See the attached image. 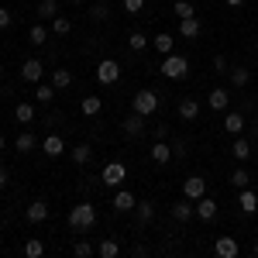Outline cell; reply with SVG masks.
<instances>
[{"mask_svg":"<svg viewBox=\"0 0 258 258\" xmlns=\"http://www.w3.org/2000/svg\"><path fill=\"white\" fill-rule=\"evenodd\" d=\"M93 224H97V207H93V203H76V207L69 210V227L90 231Z\"/></svg>","mask_w":258,"mask_h":258,"instance_id":"cell-1","label":"cell"},{"mask_svg":"<svg viewBox=\"0 0 258 258\" xmlns=\"http://www.w3.org/2000/svg\"><path fill=\"white\" fill-rule=\"evenodd\" d=\"M162 76H165V80H186V76H189V59H186V55H176V52L165 55V59H162Z\"/></svg>","mask_w":258,"mask_h":258,"instance_id":"cell-2","label":"cell"},{"mask_svg":"<svg viewBox=\"0 0 258 258\" xmlns=\"http://www.w3.org/2000/svg\"><path fill=\"white\" fill-rule=\"evenodd\" d=\"M159 110V93H152V90H138L135 100H131V114H138V117H152Z\"/></svg>","mask_w":258,"mask_h":258,"instance_id":"cell-3","label":"cell"},{"mask_svg":"<svg viewBox=\"0 0 258 258\" xmlns=\"http://www.w3.org/2000/svg\"><path fill=\"white\" fill-rule=\"evenodd\" d=\"M117 80H120V62L103 59V62L97 66V83H100V86H114Z\"/></svg>","mask_w":258,"mask_h":258,"instance_id":"cell-4","label":"cell"},{"mask_svg":"<svg viewBox=\"0 0 258 258\" xmlns=\"http://www.w3.org/2000/svg\"><path fill=\"white\" fill-rule=\"evenodd\" d=\"M124 179H127V165H124V162H107V165H103V182H107V186H124Z\"/></svg>","mask_w":258,"mask_h":258,"instance_id":"cell-5","label":"cell"},{"mask_svg":"<svg viewBox=\"0 0 258 258\" xmlns=\"http://www.w3.org/2000/svg\"><path fill=\"white\" fill-rule=\"evenodd\" d=\"M182 197L186 200H203L207 197V179L203 176H189L182 182Z\"/></svg>","mask_w":258,"mask_h":258,"instance_id":"cell-6","label":"cell"},{"mask_svg":"<svg viewBox=\"0 0 258 258\" xmlns=\"http://www.w3.org/2000/svg\"><path fill=\"white\" fill-rule=\"evenodd\" d=\"M214 251H217V258H238V251H241V244L231 234H224V238H217L214 241Z\"/></svg>","mask_w":258,"mask_h":258,"instance_id":"cell-7","label":"cell"},{"mask_svg":"<svg viewBox=\"0 0 258 258\" xmlns=\"http://www.w3.org/2000/svg\"><path fill=\"white\" fill-rule=\"evenodd\" d=\"M21 76H24L28 83H35V86H38V83L45 80V66H41L38 59H28L24 66H21Z\"/></svg>","mask_w":258,"mask_h":258,"instance_id":"cell-8","label":"cell"},{"mask_svg":"<svg viewBox=\"0 0 258 258\" xmlns=\"http://www.w3.org/2000/svg\"><path fill=\"white\" fill-rule=\"evenodd\" d=\"M148 159L155 162V165H169V162H172V145H169V141H155L152 152H148Z\"/></svg>","mask_w":258,"mask_h":258,"instance_id":"cell-9","label":"cell"},{"mask_svg":"<svg viewBox=\"0 0 258 258\" xmlns=\"http://www.w3.org/2000/svg\"><path fill=\"white\" fill-rule=\"evenodd\" d=\"M41 152H45L48 159H59V155H66V141H62V135H48V138L41 141Z\"/></svg>","mask_w":258,"mask_h":258,"instance_id":"cell-10","label":"cell"},{"mask_svg":"<svg viewBox=\"0 0 258 258\" xmlns=\"http://www.w3.org/2000/svg\"><path fill=\"white\" fill-rule=\"evenodd\" d=\"M193 210H197V217L207 224V220L217 217V200H214V197H203V200H197V207H193Z\"/></svg>","mask_w":258,"mask_h":258,"instance_id":"cell-11","label":"cell"},{"mask_svg":"<svg viewBox=\"0 0 258 258\" xmlns=\"http://www.w3.org/2000/svg\"><path fill=\"white\" fill-rule=\"evenodd\" d=\"M207 107H210V110H217V114H227V107H231V93L217 86V90L210 93V100H207Z\"/></svg>","mask_w":258,"mask_h":258,"instance_id":"cell-12","label":"cell"},{"mask_svg":"<svg viewBox=\"0 0 258 258\" xmlns=\"http://www.w3.org/2000/svg\"><path fill=\"white\" fill-rule=\"evenodd\" d=\"M135 207H138L135 193H127V189H117V193H114V210H120V214H131Z\"/></svg>","mask_w":258,"mask_h":258,"instance_id":"cell-13","label":"cell"},{"mask_svg":"<svg viewBox=\"0 0 258 258\" xmlns=\"http://www.w3.org/2000/svg\"><path fill=\"white\" fill-rule=\"evenodd\" d=\"M24 217L31 220V224H41V220H48V203H45V200H35V203H28Z\"/></svg>","mask_w":258,"mask_h":258,"instance_id":"cell-14","label":"cell"},{"mask_svg":"<svg viewBox=\"0 0 258 258\" xmlns=\"http://www.w3.org/2000/svg\"><path fill=\"white\" fill-rule=\"evenodd\" d=\"M176 110H179V117H182V120H197V117H200V103H197L193 97L179 100V107H176Z\"/></svg>","mask_w":258,"mask_h":258,"instance_id":"cell-15","label":"cell"},{"mask_svg":"<svg viewBox=\"0 0 258 258\" xmlns=\"http://www.w3.org/2000/svg\"><path fill=\"white\" fill-rule=\"evenodd\" d=\"M97 255H100V258H117V255H120V241H117V238H103V241L97 244Z\"/></svg>","mask_w":258,"mask_h":258,"instance_id":"cell-16","label":"cell"},{"mask_svg":"<svg viewBox=\"0 0 258 258\" xmlns=\"http://www.w3.org/2000/svg\"><path fill=\"white\" fill-rule=\"evenodd\" d=\"M120 127H124V135H127V138H138L141 131H145V117L131 114V117H124V124H120Z\"/></svg>","mask_w":258,"mask_h":258,"instance_id":"cell-17","label":"cell"},{"mask_svg":"<svg viewBox=\"0 0 258 258\" xmlns=\"http://www.w3.org/2000/svg\"><path fill=\"white\" fill-rule=\"evenodd\" d=\"M59 18V0H38V21H55Z\"/></svg>","mask_w":258,"mask_h":258,"instance_id":"cell-18","label":"cell"},{"mask_svg":"<svg viewBox=\"0 0 258 258\" xmlns=\"http://www.w3.org/2000/svg\"><path fill=\"white\" fill-rule=\"evenodd\" d=\"M224 131H231V135H241L244 131V117H241L238 110H227L224 114Z\"/></svg>","mask_w":258,"mask_h":258,"instance_id":"cell-19","label":"cell"},{"mask_svg":"<svg viewBox=\"0 0 258 258\" xmlns=\"http://www.w3.org/2000/svg\"><path fill=\"white\" fill-rule=\"evenodd\" d=\"M238 207L244 210V214H255V210H258V193H255V189H241Z\"/></svg>","mask_w":258,"mask_h":258,"instance_id":"cell-20","label":"cell"},{"mask_svg":"<svg viewBox=\"0 0 258 258\" xmlns=\"http://www.w3.org/2000/svg\"><path fill=\"white\" fill-rule=\"evenodd\" d=\"M14 145H18V152H21V155H28V152H35V148H38V138H35L31 131H21Z\"/></svg>","mask_w":258,"mask_h":258,"instance_id":"cell-21","label":"cell"},{"mask_svg":"<svg viewBox=\"0 0 258 258\" xmlns=\"http://www.w3.org/2000/svg\"><path fill=\"white\" fill-rule=\"evenodd\" d=\"M69 159L76 162V165H86V162L93 159V145H86V141H83V145H76V148L69 152Z\"/></svg>","mask_w":258,"mask_h":258,"instance_id":"cell-22","label":"cell"},{"mask_svg":"<svg viewBox=\"0 0 258 258\" xmlns=\"http://www.w3.org/2000/svg\"><path fill=\"white\" fill-rule=\"evenodd\" d=\"M200 31H203V24H200L197 18H186V21H179V35H182V38H197Z\"/></svg>","mask_w":258,"mask_h":258,"instance_id":"cell-23","label":"cell"},{"mask_svg":"<svg viewBox=\"0 0 258 258\" xmlns=\"http://www.w3.org/2000/svg\"><path fill=\"white\" fill-rule=\"evenodd\" d=\"M172 217H176L179 224H186V220H189V217H197V210L189 207V200H179L176 207H172Z\"/></svg>","mask_w":258,"mask_h":258,"instance_id":"cell-24","label":"cell"},{"mask_svg":"<svg viewBox=\"0 0 258 258\" xmlns=\"http://www.w3.org/2000/svg\"><path fill=\"white\" fill-rule=\"evenodd\" d=\"M152 45H155V52H162V55H172V45H176V38L162 31V35H155V41H152Z\"/></svg>","mask_w":258,"mask_h":258,"instance_id":"cell-25","label":"cell"},{"mask_svg":"<svg viewBox=\"0 0 258 258\" xmlns=\"http://www.w3.org/2000/svg\"><path fill=\"white\" fill-rule=\"evenodd\" d=\"M52 86H55V90H69V86H73V73H69V69H55V73H52Z\"/></svg>","mask_w":258,"mask_h":258,"instance_id":"cell-26","label":"cell"},{"mask_svg":"<svg viewBox=\"0 0 258 258\" xmlns=\"http://www.w3.org/2000/svg\"><path fill=\"white\" fill-rule=\"evenodd\" d=\"M100 107H103V100H100V97H86V100H80V110L86 114V117H97Z\"/></svg>","mask_w":258,"mask_h":258,"instance_id":"cell-27","label":"cell"},{"mask_svg":"<svg viewBox=\"0 0 258 258\" xmlns=\"http://www.w3.org/2000/svg\"><path fill=\"white\" fill-rule=\"evenodd\" d=\"M14 117H18L21 124L35 120V103H18V107H14Z\"/></svg>","mask_w":258,"mask_h":258,"instance_id":"cell-28","label":"cell"},{"mask_svg":"<svg viewBox=\"0 0 258 258\" xmlns=\"http://www.w3.org/2000/svg\"><path fill=\"white\" fill-rule=\"evenodd\" d=\"M231 83H234V86H248V83H251V73H248L244 66H234V69H231Z\"/></svg>","mask_w":258,"mask_h":258,"instance_id":"cell-29","label":"cell"},{"mask_svg":"<svg viewBox=\"0 0 258 258\" xmlns=\"http://www.w3.org/2000/svg\"><path fill=\"white\" fill-rule=\"evenodd\" d=\"M231 155H234V159H241V162H244V159H248V155H251V145H248V141H244V138H238V141H234V145H231Z\"/></svg>","mask_w":258,"mask_h":258,"instance_id":"cell-30","label":"cell"},{"mask_svg":"<svg viewBox=\"0 0 258 258\" xmlns=\"http://www.w3.org/2000/svg\"><path fill=\"white\" fill-rule=\"evenodd\" d=\"M28 38H31V45H45V38H48V28H45V24L38 21V24L28 31Z\"/></svg>","mask_w":258,"mask_h":258,"instance_id":"cell-31","label":"cell"},{"mask_svg":"<svg viewBox=\"0 0 258 258\" xmlns=\"http://www.w3.org/2000/svg\"><path fill=\"white\" fill-rule=\"evenodd\" d=\"M45 255V244H41V241H24V258H41Z\"/></svg>","mask_w":258,"mask_h":258,"instance_id":"cell-32","label":"cell"},{"mask_svg":"<svg viewBox=\"0 0 258 258\" xmlns=\"http://www.w3.org/2000/svg\"><path fill=\"white\" fill-rule=\"evenodd\" d=\"M127 45H131L135 52H145V48H148V35H141V31H131V35H127Z\"/></svg>","mask_w":258,"mask_h":258,"instance_id":"cell-33","label":"cell"},{"mask_svg":"<svg viewBox=\"0 0 258 258\" xmlns=\"http://www.w3.org/2000/svg\"><path fill=\"white\" fill-rule=\"evenodd\" d=\"M248 182H251V176H248L244 169H234V172H231V186H234V189H248Z\"/></svg>","mask_w":258,"mask_h":258,"instance_id":"cell-34","label":"cell"},{"mask_svg":"<svg viewBox=\"0 0 258 258\" xmlns=\"http://www.w3.org/2000/svg\"><path fill=\"white\" fill-rule=\"evenodd\" d=\"M55 100V86L52 83H38V103H52Z\"/></svg>","mask_w":258,"mask_h":258,"instance_id":"cell-35","label":"cell"},{"mask_svg":"<svg viewBox=\"0 0 258 258\" xmlns=\"http://www.w3.org/2000/svg\"><path fill=\"white\" fill-rule=\"evenodd\" d=\"M135 210H138V220H141V224H148V220L155 217V207H152V203H148V200H145V203H138V207H135Z\"/></svg>","mask_w":258,"mask_h":258,"instance_id":"cell-36","label":"cell"},{"mask_svg":"<svg viewBox=\"0 0 258 258\" xmlns=\"http://www.w3.org/2000/svg\"><path fill=\"white\" fill-rule=\"evenodd\" d=\"M73 255L76 258H93V244H90V241H76V244H73Z\"/></svg>","mask_w":258,"mask_h":258,"instance_id":"cell-37","label":"cell"},{"mask_svg":"<svg viewBox=\"0 0 258 258\" xmlns=\"http://www.w3.org/2000/svg\"><path fill=\"white\" fill-rule=\"evenodd\" d=\"M176 18L179 21L193 18V4H189V0H176Z\"/></svg>","mask_w":258,"mask_h":258,"instance_id":"cell-38","label":"cell"},{"mask_svg":"<svg viewBox=\"0 0 258 258\" xmlns=\"http://www.w3.org/2000/svg\"><path fill=\"white\" fill-rule=\"evenodd\" d=\"M52 31H55V35H69V31H73V21L69 18H55L52 21Z\"/></svg>","mask_w":258,"mask_h":258,"instance_id":"cell-39","label":"cell"},{"mask_svg":"<svg viewBox=\"0 0 258 258\" xmlns=\"http://www.w3.org/2000/svg\"><path fill=\"white\" fill-rule=\"evenodd\" d=\"M107 18H110L107 4H93V21H107Z\"/></svg>","mask_w":258,"mask_h":258,"instance_id":"cell-40","label":"cell"},{"mask_svg":"<svg viewBox=\"0 0 258 258\" xmlns=\"http://www.w3.org/2000/svg\"><path fill=\"white\" fill-rule=\"evenodd\" d=\"M141 7H145V0H124V11L127 14H138Z\"/></svg>","mask_w":258,"mask_h":258,"instance_id":"cell-41","label":"cell"},{"mask_svg":"<svg viewBox=\"0 0 258 258\" xmlns=\"http://www.w3.org/2000/svg\"><path fill=\"white\" fill-rule=\"evenodd\" d=\"M4 28H11V11H7V7H0V31H4Z\"/></svg>","mask_w":258,"mask_h":258,"instance_id":"cell-42","label":"cell"},{"mask_svg":"<svg viewBox=\"0 0 258 258\" xmlns=\"http://www.w3.org/2000/svg\"><path fill=\"white\" fill-rule=\"evenodd\" d=\"M214 69H217V73H227V59L217 55V59H214Z\"/></svg>","mask_w":258,"mask_h":258,"instance_id":"cell-43","label":"cell"},{"mask_svg":"<svg viewBox=\"0 0 258 258\" xmlns=\"http://www.w3.org/2000/svg\"><path fill=\"white\" fill-rule=\"evenodd\" d=\"M4 186H7V169L0 165V189H4Z\"/></svg>","mask_w":258,"mask_h":258,"instance_id":"cell-44","label":"cell"},{"mask_svg":"<svg viewBox=\"0 0 258 258\" xmlns=\"http://www.w3.org/2000/svg\"><path fill=\"white\" fill-rule=\"evenodd\" d=\"M227 4H231V7H241V4H244V0H227Z\"/></svg>","mask_w":258,"mask_h":258,"instance_id":"cell-45","label":"cell"},{"mask_svg":"<svg viewBox=\"0 0 258 258\" xmlns=\"http://www.w3.org/2000/svg\"><path fill=\"white\" fill-rule=\"evenodd\" d=\"M0 152H4V135H0Z\"/></svg>","mask_w":258,"mask_h":258,"instance_id":"cell-46","label":"cell"},{"mask_svg":"<svg viewBox=\"0 0 258 258\" xmlns=\"http://www.w3.org/2000/svg\"><path fill=\"white\" fill-rule=\"evenodd\" d=\"M255 258H258V241H255Z\"/></svg>","mask_w":258,"mask_h":258,"instance_id":"cell-47","label":"cell"},{"mask_svg":"<svg viewBox=\"0 0 258 258\" xmlns=\"http://www.w3.org/2000/svg\"><path fill=\"white\" fill-rule=\"evenodd\" d=\"M69 4H83V0H69Z\"/></svg>","mask_w":258,"mask_h":258,"instance_id":"cell-48","label":"cell"},{"mask_svg":"<svg viewBox=\"0 0 258 258\" xmlns=\"http://www.w3.org/2000/svg\"><path fill=\"white\" fill-rule=\"evenodd\" d=\"M0 76H4V66H0Z\"/></svg>","mask_w":258,"mask_h":258,"instance_id":"cell-49","label":"cell"},{"mask_svg":"<svg viewBox=\"0 0 258 258\" xmlns=\"http://www.w3.org/2000/svg\"><path fill=\"white\" fill-rule=\"evenodd\" d=\"M255 48H258V45H255Z\"/></svg>","mask_w":258,"mask_h":258,"instance_id":"cell-50","label":"cell"}]
</instances>
